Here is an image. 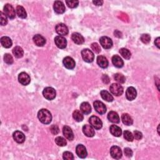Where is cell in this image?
I'll list each match as a JSON object with an SVG mask.
<instances>
[{
    "mask_svg": "<svg viewBox=\"0 0 160 160\" xmlns=\"http://www.w3.org/2000/svg\"><path fill=\"white\" fill-rule=\"evenodd\" d=\"M110 131L112 135L116 137H120L122 134L121 129L119 127H118V126L115 124L111 126L110 128Z\"/></svg>",
    "mask_w": 160,
    "mask_h": 160,
    "instance_id": "25",
    "label": "cell"
},
{
    "mask_svg": "<svg viewBox=\"0 0 160 160\" xmlns=\"http://www.w3.org/2000/svg\"><path fill=\"white\" fill-rule=\"evenodd\" d=\"M124 155L128 158H130L133 156V151L129 148H124Z\"/></svg>",
    "mask_w": 160,
    "mask_h": 160,
    "instance_id": "45",
    "label": "cell"
},
{
    "mask_svg": "<svg viewBox=\"0 0 160 160\" xmlns=\"http://www.w3.org/2000/svg\"><path fill=\"white\" fill-rule=\"evenodd\" d=\"M13 137L15 141L18 143H24L26 140L25 135L23 133H22L20 131H16L15 132H14L13 134Z\"/></svg>",
    "mask_w": 160,
    "mask_h": 160,
    "instance_id": "16",
    "label": "cell"
},
{
    "mask_svg": "<svg viewBox=\"0 0 160 160\" xmlns=\"http://www.w3.org/2000/svg\"><path fill=\"white\" fill-rule=\"evenodd\" d=\"M50 131H51L52 134H53L54 135H56V134H58L59 133L60 129H59L57 125L53 124L51 127H50Z\"/></svg>",
    "mask_w": 160,
    "mask_h": 160,
    "instance_id": "42",
    "label": "cell"
},
{
    "mask_svg": "<svg viewBox=\"0 0 160 160\" xmlns=\"http://www.w3.org/2000/svg\"><path fill=\"white\" fill-rule=\"evenodd\" d=\"M102 80H103V82L105 84H108L110 83V78L108 77V75H103L102 76Z\"/></svg>",
    "mask_w": 160,
    "mask_h": 160,
    "instance_id": "46",
    "label": "cell"
},
{
    "mask_svg": "<svg viewBox=\"0 0 160 160\" xmlns=\"http://www.w3.org/2000/svg\"><path fill=\"white\" fill-rule=\"evenodd\" d=\"M63 63L64 67L68 70L73 69L76 66V63L75 60L70 56L65 57V58L63 59Z\"/></svg>",
    "mask_w": 160,
    "mask_h": 160,
    "instance_id": "13",
    "label": "cell"
},
{
    "mask_svg": "<svg viewBox=\"0 0 160 160\" xmlns=\"http://www.w3.org/2000/svg\"><path fill=\"white\" fill-rule=\"evenodd\" d=\"M100 44L105 49H110L113 47V41L111 39L108 37H102L99 39Z\"/></svg>",
    "mask_w": 160,
    "mask_h": 160,
    "instance_id": "8",
    "label": "cell"
},
{
    "mask_svg": "<svg viewBox=\"0 0 160 160\" xmlns=\"http://www.w3.org/2000/svg\"><path fill=\"white\" fill-rule=\"evenodd\" d=\"M63 158L65 160H71L74 159V156L73 153L69 152V151H65L63 153Z\"/></svg>",
    "mask_w": 160,
    "mask_h": 160,
    "instance_id": "40",
    "label": "cell"
},
{
    "mask_svg": "<svg viewBox=\"0 0 160 160\" xmlns=\"http://www.w3.org/2000/svg\"><path fill=\"white\" fill-rule=\"evenodd\" d=\"M63 133L64 136L65 138L70 140L73 141L74 139V134L72 131V130L70 128V127H68V126H64L63 128Z\"/></svg>",
    "mask_w": 160,
    "mask_h": 160,
    "instance_id": "18",
    "label": "cell"
},
{
    "mask_svg": "<svg viewBox=\"0 0 160 160\" xmlns=\"http://www.w3.org/2000/svg\"><path fill=\"white\" fill-rule=\"evenodd\" d=\"M93 3L94 5H95L96 6H101L103 5V1H93Z\"/></svg>",
    "mask_w": 160,
    "mask_h": 160,
    "instance_id": "48",
    "label": "cell"
},
{
    "mask_svg": "<svg viewBox=\"0 0 160 160\" xmlns=\"http://www.w3.org/2000/svg\"><path fill=\"white\" fill-rule=\"evenodd\" d=\"M0 15H1V21H0V23H1L2 26H5L8 23V19L7 16L3 13L2 11L0 12Z\"/></svg>",
    "mask_w": 160,
    "mask_h": 160,
    "instance_id": "39",
    "label": "cell"
},
{
    "mask_svg": "<svg viewBox=\"0 0 160 160\" xmlns=\"http://www.w3.org/2000/svg\"><path fill=\"white\" fill-rule=\"evenodd\" d=\"M108 120L113 123H119L120 121V119L118 113L115 111H111L108 115Z\"/></svg>",
    "mask_w": 160,
    "mask_h": 160,
    "instance_id": "20",
    "label": "cell"
},
{
    "mask_svg": "<svg viewBox=\"0 0 160 160\" xmlns=\"http://www.w3.org/2000/svg\"><path fill=\"white\" fill-rule=\"evenodd\" d=\"M137 96V92L136 90L134 87H129L127 89L126 91V97H127V99L129 101H133L134 100Z\"/></svg>",
    "mask_w": 160,
    "mask_h": 160,
    "instance_id": "17",
    "label": "cell"
},
{
    "mask_svg": "<svg viewBox=\"0 0 160 160\" xmlns=\"http://www.w3.org/2000/svg\"><path fill=\"white\" fill-rule=\"evenodd\" d=\"M13 53L17 58H21L23 56L24 51L20 47H16L13 50Z\"/></svg>",
    "mask_w": 160,
    "mask_h": 160,
    "instance_id": "31",
    "label": "cell"
},
{
    "mask_svg": "<svg viewBox=\"0 0 160 160\" xmlns=\"http://www.w3.org/2000/svg\"><path fill=\"white\" fill-rule=\"evenodd\" d=\"M38 118L39 120L45 124H48L51 122L52 115L48 110L41 109L38 113Z\"/></svg>",
    "mask_w": 160,
    "mask_h": 160,
    "instance_id": "1",
    "label": "cell"
},
{
    "mask_svg": "<svg viewBox=\"0 0 160 160\" xmlns=\"http://www.w3.org/2000/svg\"><path fill=\"white\" fill-rule=\"evenodd\" d=\"M16 12L17 15L23 19H25L27 17V13L26 11H25V9L21 6H18L16 9Z\"/></svg>",
    "mask_w": 160,
    "mask_h": 160,
    "instance_id": "30",
    "label": "cell"
},
{
    "mask_svg": "<svg viewBox=\"0 0 160 160\" xmlns=\"http://www.w3.org/2000/svg\"><path fill=\"white\" fill-rule=\"evenodd\" d=\"M66 5H68V6L69 7V8H76L78 6L79 2L78 1H75V0H74V1H66Z\"/></svg>",
    "mask_w": 160,
    "mask_h": 160,
    "instance_id": "41",
    "label": "cell"
},
{
    "mask_svg": "<svg viewBox=\"0 0 160 160\" xmlns=\"http://www.w3.org/2000/svg\"><path fill=\"white\" fill-rule=\"evenodd\" d=\"M43 96L48 100H53L56 97V91L51 87L45 88L43 91Z\"/></svg>",
    "mask_w": 160,
    "mask_h": 160,
    "instance_id": "3",
    "label": "cell"
},
{
    "mask_svg": "<svg viewBox=\"0 0 160 160\" xmlns=\"http://www.w3.org/2000/svg\"><path fill=\"white\" fill-rule=\"evenodd\" d=\"M1 44L5 48H9L13 44L12 41L8 37H3L1 38Z\"/></svg>",
    "mask_w": 160,
    "mask_h": 160,
    "instance_id": "28",
    "label": "cell"
},
{
    "mask_svg": "<svg viewBox=\"0 0 160 160\" xmlns=\"http://www.w3.org/2000/svg\"><path fill=\"white\" fill-rule=\"evenodd\" d=\"M76 152L78 157L81 158H85L88 155V153H87L86 148L83 144L77 145L76 148Z\"/></svg>",
    "mask_w": 160,
    "mask_h": 160,
    "instance_id": "15",
    "label": "cell"
},
{
    "mask_svg": "<svg viewBox=\"0 0 160 160\" xmlns=\"http://www.w3.org/2000/svg\"><path fill=\"white\" fill-rule=\"evenodd\" d=\"M110 154L114 159H119L122 157V151L121 148L117 146H113L111 148Z\"/></svg>",
    "mask_w": 160,
    "mask_h": 160,
    "instance_id": "9",
    "label": "cell"
},
{
    "mask_svg": "<svg viewBox=\"0 0 160 160\" xmlns=\"http://www.w3.org/2000/svg\"><path fill=\"white\" fill-rule=\"evenodd\" d=\"M54 10L57 14H63L65 12L66 8L64 3L60 1H56L54 3Z\"/></svg>",
    "mask_w": 160,
    "mask_h": 160,
    "instance_id": "12",
    "label": "cell"
},
{
    "mask_svg": "<svg viewBox=\"0 0 160 160\" xmlns=\"http://www.w3.org/2000/svg\"><path fill=\"white\" fill-rule=\"evenodd\" d=\"M82 58L87 63H91L93 62L95 59V55L92 51L86 48L84 49L82 51Z\"/></svg>",
    "mask_w": 160,
    "mask_h": 160,
    "instance_id": "2",
    "label": "cell"
},
{
    "mask_svg": "<svg viewBox=\"0 0 160 160\" xmlns=\"http://www.w3.org/2000/svg\"><path fill=\"white\" fill-rule=\"evenodd\" d=\"M71 38L73 42L77 44H82L85 42V39L81 35V34H79L78 33H73Z\"/></svg>",
    "mask_w": 160,
    "mask_h": 160,
    "instance_id": "22",
    "label": "cell"
},
{
    "mask_svg": "<svg viewBox=\"0 0 160 160\" xmlns=\"http://www.w3.org/2000/svg\"><path fill=\"white\" fill-rule=\"evenodd\" d=\"M80 110L85 115H88L91 112V107L88 102H83L80 105Z\"/></svg>",
    "mask_w": 160,
    "mask_h": 160,
    "instance_id": "27",
    "label": "cell"
},
{
    "mask_svg": "<svg viewBox=\"0 0 160 160\" xmlns=\"http://www.w3.org/2000/svg\"><path fill=\"white\" fill-rule=\"evenodd\" d=\"M124 135V138H125L126 140H127L128 141H133L134 140V136L132 133H131L129 131L126 130L123 133Z\"/></svg>",
    "mask_w": 160,
    "mask_h": 160,
    "instance_id": "35",
    "label": "cell"
},
{
    "mask_svg": "<svg viewBox=\"0 0 160 160\" xmlns=\"http://www.w3.org/2000/svg\"><path fill=\"white\" fill-rule=\"evenodd\" d=\"M56 31L60 36L67 35L69 32L68 27L63 23H60L56 26Z\"/></svg>",
    "mask_w": 160,
    "mask_h": 160,
    "instance_id": "14",
    "label": "cell"
},
{
    "mask_svg": "<svg viewBox=\"0 0 160 160\" xmlns=\"http://www.w3.org/2000/svg\"><path fill=\"white\" fill-rule=\"evenodd\" d=\"M55 143L57 145L59 146H64L67 144L66 140L61 136H58V137H57V138H56Z\"/></svg>",
    "mask_w": 160,
    "mask_h": 160,
    "instance_id": "34",
    "label": "cell"
},
{
    "mask_svg": "<svg viewBox=\"0 0 160 160\" xmlns=\"http://www.w3.org/2000/svg\"><path fill=\"white\" fill-rule=\"evenodd\" d=\"M5 15L9 19H13L15 18L16 12L14 8L9 4H6L3 8Z\"/></svg>",
    "mask_w": 160,
    "mask_h": 160,
    "instance_id": "5",
    "label": "cell"
},
{
    "mask_svg": "<svg viewBox=\"0 0 160 160\" xmlns=\"http://www.w3.org/2000/svg\"><path fill=\"white\" fill-rule=\"evenodd\" d=\"M89 122L91 127L96 130H100L103 127V123L101 120L96 116L91 117L89 119Z\"/></svg>",
    "mask_w": 160,
    "mask_h": 160,
    "instance_id": "6",
    "label": "cell"
},
{
    "mask_svg": "<svg viewBox=\"0 0 160 160\" xmlns=\"http://www.w3.org/2000/svg\"><path fill=\"white\" fill-rule=\"evenodd\" d=\"M112 63L114 66L118 68H121L124 65L123 60L120 58V56L118 55H114L112 57Z\"/></svg>",
    "mask_w": 160,
    "mask_h": 160,
    "instance_id": "23",
    "label": "cell"
},
{
    "mask_svg": "<svg viewBox=\"0 0 160 160\" xmlns=\"http://www.w3.org/2000/svg\"><path fill=\"white\" fill-rule=\"evenodd\" d=\"M141 41L144 44H148L150 42L151 37L148 34H143L140 38Z\"/></svg>",
    "mask_w": 160,
    "mask_h": 160,
    "instance_id": "38",
    "label": "cell"
},
{
    "mask_svg": "<svg viewBox=\"0 0 160 160\" xmlns=\"http://www.w3.org/2000/svg\"><path fill=\"white\" fill-rule=\"evenodd\" d=\"M115 79L117 82H118L120 84H123L126 81V78L124 76V75H123L121 73H117L115 75Z\"/></svg>",
    "mask_w": 160,
    "mask_h": 160,
    "instance_id": "36",
    "label": "cell"
},
{
    "mask_svg": "<svg viewBox=\"0 0 160 160\" xmlns=\"http://www.w3.org/2000/svg\"><path fill=\"white\" fill-rule=\"evenodd\" d=\"M54 43L57 47L60 49H64L66 47L67 45V41L62 36H57L54 38Z\"/></svg>",
    "mask_w": 160,
    "mask_h": 160,
    "instance_id": "10",
    "label": "cell"
},
{
    "mask_svg": "<svg viewBox=\"0 0 160 160\" xmlns=\"http://www.w3.org/2000/svg\"><path fill=\"white\" fill-rule=\"evenodd\" d=\"M110 89L111 93L117 96H121L123 93V88L118 83H113L110 86Z\"/></svg>",
    "mask_w": 160,
    "mask_h": 160,
    "instance_id": "4",
    "label": "cell"
},
{
    "mask_svg": "<svg viewBox=\"0 0 160 160\" xmlns=\"http://www.w3.org/2000/svg\"><path fill=\"white\" fill-rule=\"evenodd\" d=\"M73 117L78 122H81L84 119V117L83 115V114L80 112L79 110H75L73 112Z\"/></svg>",
    "mask_w": 160,
    "mask_h": 160,
    "instance_id": "33",
    "label": "cell"
},
{
    "mask_svg": "<svg viewBox=\"0 0 160 160\" xmlns=\"http://www.w3.org/2000/svg\"><path fill=\"white\" fill-rule=\"evenodd\" d=\"M4 61L8 64H11L13 63V58L10 54L6 53L4 56Z\"/></svg>",
    "mask_w": 160,
    "mask_h": 160,
    "instance_id": "37",
    "label": "cell"
},
{
    "mask_svg": "<svg viewBox=\"0 0 160 160\" xmlns=\"http://www.w3.org/2000/svg\"><path fill=\"white\" fill-rule=\"evenodd\" d=\"M121 120L124 124L127 126H131L133 123V120L132 118L127 113H124L121 116Z\"/></svg>",
    "mask_w": 160,
    "mask_h": 160,
    "instance_id": "26",
    "label": "cell"
},
{
    "mask_svg": "<svg viewBox=\"0 0 160 160\" xmlns=\"http://www.w3.org/2000/svg\"><path fill=\"white\" fill-rule=\"evenodd\" d=\"M155 44L157 47L158 48H159V45H160V38L158 37L157 38L155 41Z\"/></svg>",
    "mask_w": 160,
    "mask_h": 160,
    "instance_id": "47",
    "label": "cell"
},
{
    "mask_svg": "<svg viewBox=\"0 0 160 160\" xmlns=\"http://www.w3.org/2000/svg\"><path fill=\"white\" fill-rule=\"evenodd\" d=\"M120 53L126 60H130L131 56V54L130 51L127 48H121L120 50Z\"/></svg>",
    "mask_w": 160,
    "mask_h": 160,
    "instance_id": "32",
    "label": "cell"
},
{
    "mask_svg": "<svg viewBox=\"0 0 160 160\" xmlns=\"http://www.w3.org/2000/svg\"><path fill=\"white\" fill-rule=\"evenodd\" d=\"M18 81L21 85L26 86L30 83L31 79L30 76L26 73L22 72L18 76Z\"/></svg>",
    "mask_w": 160,
    "mask_h": 160,
    "instance_id": "11",
    "label": "cell"
},
{
    "mask_svg": "<svg viewBox=\"0 0 160 160\" xmlns=\"http://www.w3.org/2000/svg\"><path fill=\"white\" fill-rule=\"evenodd\" d=\"M91 48H92V50L96 53H99L101 52V48L99 47V45L96 43H93L91 44Z\"/></svg>",
    "mask_w": 160,
    "mask_h": 160,
    "instance_id": "43",
    "label": "cell"
},
{
    "mask_svg": "<svg viewBox=\"0 0 160 160\" xmlns=\"http://www.w3.org/2000/svg\"><path fill=\"white\" fill-rule=\"evenodd\" d=\"M83 132L86 136L90 137V138L91 137H93L95 134L93 128L89 124H85L83 126Z\"/></svg>",
    "mask_w": 160,
    "mask_h": 160,
    "instance_id": "19",
    "label": "cell"
},
{
    "mask_svg": "<svg viewBox=\"0 0 160 160\" xmlns=\"http://www.w3.org/2000/svg\"><path fill=\"white\" fill-rule=\"evenodd\" d=\"M97 64L102 68H106L108 66L109 63L105 56L100 55L97 57Z\"/></svg>",
    "mask_w": 160,
    "mask_h": 160,
    "instance_id": "21",
    "label": "cell"
},
{
    "mask_svg": "<svg viewBox=\"0 0 160 160\" xmlns=\"http://www.w3.org/2000/svg\"><path fill=\"white\" fill-rule=\"evenodd\" d=\"M93 105L96 111L100 115H103L106 112V107L103 102L100 101H96L94 102Z\"/></svg>",
    "mask_w": 160,
    "mask_h": 160,
    "instance_id": "7",
    "label": "cell"
},
{
    "mask_svg": "<svg viewBox=\"0 0 160 160\" xmlns=\"http://www.w3.org/2000/svg\"><path fill=\"white\" fill-rule=\"evenodd\" d=\"M33 41L38 47H43L46 43L45 38L40 35H36L33 37Z\"/></svg>",
    "mask_w": 160,
    "mask_h": 160,
    "instance_id": "24",
    "label": "cell"
},
{
    "mask_svg": "<svg viewBox=\"0 0 160 160\" xmlns=\"http://www.w3.org/2000/svg\"><path fill=\"white\" fill-rule=\"evenodd\" d=\"M134 138L137 140H140L142 139L143 138V134L141 132L139 131H137V130H135L134 131Z\"/></svg>",
    "mask_w": 160,
    "mask_h": 160,
    "instance_id": "44",
    "label": "cell"
},
{
    "mask_svg": "<svg viewBox=\"0 0 160 160\" xmlns=\"http://www.w3.org/2000/svg\"><path fill=\"white\" fill-rule=\"evenodd\" d=\"M101 98L108 102H112L114 100L113 96L106 90H102L100 92Z\"/></svg>",
    "mask_w": 160,
    "mask_h": 160,
    "instance_id": "29",
    "label": "cell"
}]
</instances>
